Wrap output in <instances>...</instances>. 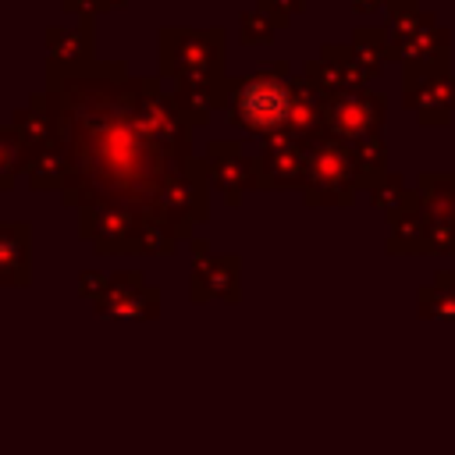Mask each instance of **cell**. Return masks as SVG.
Returning <instances> with one entry per match:
<instances>
[{"instance_id":"obj_1","label":"cell","mask_w":455,"mask_h":455,"mask_svg":"<svg viewBox=\"0 0 455 455\" xmlns=\"http://www.w3.org/2000/svg\"><path fill=\"white\" fill-rule=\"evenodd\" d=\"M46 92L57 107V146L68 156L60 203L71 210H153L160 188L192 160L174 153L149 121L160 75H128L124 60H96L78 71L46 64Z\"/></svg>"},{"instance_id":"obj_2","label":"cell","mask_w":455,"mask_h":455,"mask_svg":"<svg viewBox=\"0 0 455 455\" xmlns=\"http://www.w3.org/2000/svg\"><path fill=\"white\" fill-rule=\"evenodd\" d=\"M291 64L288 60H267L256 71L231 78V100H228V121L242 128L245 139H277L288 132L291 114Z\"/></svg>"},{"instance_id":"obj_3","label":"cell","mask_w":455,"mask_h":455,"mask_svg":"<svg viewBox=\"0 0 455 455\" xmlns=\"http://www.w3.org/2000/svg\"><path fill=\"white\" fill-rule=\"evenodd\" d=\"M224 28L164 25L156 32V71L171 85H196L224 78Z\"/></svg>"},{"instance_id":"obj_4","label":"cell","mask_w":455,"mask_h":455,"mask_svg":"<svg viewBox=\"0 0 455 455\" xmlns=\"http://www.w3.org/2000/svg\"><path fill=\"white\" fill-rule=\"evenodd\" d=\"M359 192L363 188H359V174H355L348 142H341L327 132L320 139L306 142V185H302L306 206L345 210L355 203Z\"/></svg>"},{"instance_id":"obj_5","label":"cell","mask_w":455,"mask_h":455,"mask_svg":"<svg viewBox=\"0 0 455 455\" xmlns=\"http://www.w3.org/2000/svg\"><path fill=\"white\" fill-rule=\"evenodd\" d=\"M210 164L206 156H196L174 181H167L153 203L160 217H167L181 242L196 238V228L210 220Z\"/></svg>"},{"instance_id":"obj_6","label":"cell","mask_w":455,"mask_h":455,"mask_svg":"<svg viewBox=\"0 0 455 455\" xmlns=\"http://www.w3.org/2000/svg\"><path fill=\"white\" fill-rule=\"evenodd\" d=\"M402 107L416 114L423 128H444L455 114V75L434 64L402 68Z\"/></svg>"},{"instance_id":"obj_7","label":"cell","mask_w":455,"mask_h":455,"mask_svg":"<svg viewBox=\"0 0 455 455\" xmlns=\"http://www.w3.org/2000/svg\"><path fill=\"white\" fill-rule=\"evenodd\" d=\"M146 213L132 206H92L78 213V235L92 242L96 256H142Z\"/></svg>"},{"instance_id":"obj_8","label":"cell","mask_w":455,"mask_h":455,"mask_svg":"<svg viewBox=\"0 0 455 455\" xmlns=\"http://www.w3.org/2000/svg\"><path fill=\"white\" fill-rule=\"evenodd\" d=\"M387 121V100L373 89H348L323 103V132L341 142H359L370 135H380Z\"/></svg>"},{"instance_id":"obj_9","label":"cell","mask_w":455,"mask_h":455,"mask_svg":"<svg viewBox=\"0 0 455 455\" xmlns=\"http://www.w3.org/2000/svg\"><path fill=\"white\" fill-rule=\"evenodd\" d=\"M100 320H156L160 316V288L149 284L139 270H121L110 277L107 291L92 302Z\"/></svg>"},{"instance_id":"obj_10","label":"cell","mask_w":455,"mask_h":455,"mask_svg":"<svg viewBox=\"0 0 455 455\" xmlns=\"http://www.w3.org/2000/svg\"><path fill=\"white\" fill-rule=\"evenodd\" d=\"M210 185L224 196L228 206H242L245 192L256 188V156H245L242 142L235 139H210L206 142Z\"/></svg>"},{"instance_id":"obj_11","label":"cell","mask_w":455,"mask_h":455,"mask_svg":"<svg viewBox=\"0 0 455 455\" xmlns=\"http://www.w3.org/2000/svg\"><path fill=\"white\" fill-rule=\"evenodd\" d=\"M306 185V142L277 135L267 139L263 149L256 153V188L267 192H288Z\"/></svg>"},{"instance_id":"obj_12","label":"cell","mask_w":455,"mask_h":455,"mask_svg":"<svg viewBox=\"0 0 455 455\" xmlns=\"http://www.w3.org/2000/svg\"><path fill=\"white\" fill-rule=\"evenodd\" d=\"M302 75H306V82H309L323 100H331V96H338V92H348V89H366V82H370V75H366V71L359 68V60L352 57V46H348V43H345V46L323 43L320 57H313V60L302 64Z\"/></svg>"},{"instance_id":"obj_13","label":"cell","mask_w":455,"mask_h":455,"mask_svg":"<svg viewBox=\"0 0 455 455\" xmlns=\"http://www.w3.org/2000/svg\"><path fill=\"white\" fill-rule=\"evenodd\" d=\"M188 299L199 302H228L235 306L242 299V259L235 252H210L196 259L192 281H188Z\"/></svg>"},{"instance_id":"obj_14","label":"cell","mask_w":455,"mask_h":455,"mask_svg":"<svg viewBox=\"0 0 455 455\" xmlns=\"http://www.w3.org/2000/svg\"><path fill=\"white\" fill-rule=\"evenodd\" d=\"M391 64H434L451 71V32L437 25L434 11H423L419 25L409 36L391 39Z\"/></svg>"},{"instance_id":"obj_15","label":"cell","mask_w":455,"mask_h":455,"mask_svg":"<svg viewBox=\"0 0 455 455\" xmlns=\"http://www.w3.org/2000/svg\"><path fill=\"white\" fill-rule=\"evenodd\" d=\"M11 128L18 132L21 139V149H25V160L57 146V107H53V96L43 89L36 92L25 107H18L11 114Z\"/></svg>"},{"instance_id":"obj_16","label":"cell","mask_w":455,"mask_h":455,"mask_svg":"<svg viewBox=\"0 0 455 455\" xmlns=\"http://www.w3.org/2000/svg\"><path fill=\"white\" fill-rule=\"evenodd\" d=\"M32 284V224L0 220V288Z\"/></svg>"},{"instance_id":"obj_17","label":"cell","mask_w":455,"mask_h":455,"mask_svg":"<svg viewBox=\"0 0 455 455\" xmlns=\"http://www.w3.org/2000/svg\"><path fill=\"white\" fill-rule=\"evenodd\" d=\"M427 238H430V213L419 203V192L409 206H402L398 213L387 217V256H430L427 252Z\"/></svg>"},{"instance_id":"obj_18","label":"cell","mask_w":455,"mask_h":455,"mask_svg":"<svg viewBox=\"0 0 455 455\" xmlns=\"http://www.w3.org/2000/svg\"><path fill=\"white\" fill-rule=\"evenodd\" d=\"M46 53L53 68L64 71H78L96 64L92 57V21H78V28H64V25H50L46 28Z\"/></svg>"},{"instance_id":"obj_19","label":"cell","mask_w":455,"mask_h":455,"mask_svg":"<svg viewBox=\"0 0 455 455\" xmlns=\"http://www.w3.org/2000/svg\"><path fill=\"white\" fill-rule=\"evenodd\" d=\"M174 92V103L178 110L185 114V121L192 128L206 124L217 110H228V100H231V78H217V82H196V85H171Z\"/></svg>"},{"instance_id":"obj_20","label":"cell","mask_w":455,"mask_h":455,"mask_svg":"<svg viewBox=\"0 0 455 455\" xmlns=\"http://www.w3.org/2000/svg\"><path fill=\"white\" fill-rule=\"evenodd\" d=\"M323 96L306 82V75L299 71L291 78V114H288V139L299 142H313L323 135Z\"/></svg>"},{"instance_id":"obj_21","label":"cell","mask_w":455,"mask_h":455,"mask_svg":"<svg viewBox=\"0 0 455 455\" xmlns=\"http://www.w3.org/2000/svg\"><path fill=\"white\" fill-rule=\"evenodd\" d=\"M412 188L419 192L430 220H455V171H423Z\"/></svg>"},{"instance_id":"obj_22","label":"cell","mask_w":455,"mask_h":455,"mask_svg":"<svg viewBox=\"0 0 455 455\" xmlns=\"http://www.w3.org/2000/svg\"><path fill=\"white\" fill-rule=\"evenodd\" d=\"M348 46H352V57L359 60V68L370 78H377L384 71V64H391V36L380 25H359L352 32V43Z\"/></svg>"},{"instance_id":"obj_23","label":"cell","mask_w":455,"mask_h":455,"mask_svg":"<svg viewBox=\"0 0 455 455\" xmlns=\"http://www.w3.org/2000/svg\"><path fill=\"white\" fill-rule=\"evenodd\" d=\"M352 160H355L359 188L373 192V188L391 174V171H387V139H384V132H380V135H370V139L352 142Z\"/></svg>"},{"instance_id":"obj_24","label":"cell","mask_w":455,"mask_h":455,"mask_svg":"<svg viewBox=\"0 0 455 455\" xmlns=\"http://www.w3.org/2000/svg\"><path fill=\"white\" fill-rule=\"evenodd\" d=\"M21 178L36 192H53V188L60 192L64 181H68V156L60 153V146H50V149H43V153H36V156L25 160Z\"/></svg>"},{"instance_id":"obj_25","label":"cell","mask_w":455,"mask_h":455,"mask_svg":"<svg viewBox=\"0 0 455 455\" xmlns=\"http://www.w3.org/2000/svg\"><path fill=\"white\" fill-rule=\"evenodd\" d=\"M416 313L423 320H455V270H441L430 284L416 288Z\"/></svg>"},{"instance_id":"obj_26","label":"cell","mask_w":455,"mask_h":455,"mask_svg":"<svg viewBox=\"0 0 455 455\" xmlns=\"http://www.w3.org/2000/svg\"><path fill=\"white\" fill-rule=\"evenodd\" d=\"M178 231L167 217H160L156 210L146 213V224H142V256H174L178 252Z\"/></svg>"},{"instance_id":"obj_27","label":"cell","mask_w":455,"mask_h":455,"mask_svg":"<svg viewBox=\"0 0 455 455\" xmlns=\"http://www.w3.org/2000/svg\"><path fill=\"white\" fill-rule=\"evenodd\" d=\"M21 171H25V149H21L18 132L7 124V128H0V192H11L21 178Z\"/></svg>"},{"instance_id":"obj_28","label":"cell","mask_w":455,"mask_h":455,"mask_svg":"<svg viewBox=\"0 0 455 455\" xmlns=\"http://www.w3.org/2000/svg\"><path fill=\"white\" fill-rule=\"evenodd\" d=\"M416 199V188H409L405 185V178L402 174H387L373 192H370V203H373V210H380L384 217H391V213H398L402 206H409Z\"/></svg>"},{"instance_id":"obj_29","label":"cell","mask_w":455,"mask_h":455,"mask_svg":"<svg viewBox=\"0 0 455 455\" xmlns=\"http://www.w3.org/2000/svg\"><path fill=\"white\" fill-rule=\"evenodd\" d=\"M274 36H277V25H274L259 7H256V11H245V14L238 18V39H242L245 46H270Z\"/></svg>"},{"instance_id":"obj_30","label":"cell","mask_w":455,"mask_h":455,"mask_svg":"<svg viewBox=\"0 0 455 455\" xmlns=\"http://www.w3.org/2000/svg\"><path fill=\"white\" fill-rule=\"evenodd\" d=\"M427 252L430 256H455V220H430Z\"/></svg>"},{"instance_id":"obj_31","label":"cell","mask_w":455,"mask_h":455,"mask_svg":"<svg viewBox=\"0 0 455 455\" xmlns=\"http://www.w3.org/2000/svg\"><path fill=\"white\" fill-rule=\"evenodd\" d=\"M256 7L277 25V32L281 28H288L291 25V18L295 14H302V7H306V0H256Z\"/></svg>"},{"instance_id":"obj_32","label":"cell","mask_w":455,"mask_h":455,"mask_svg":"<svg viewBox=\"0 0 455 455\" xmlns=\"http://www.w3.org/2000/svg\"><path fill=\"white\" fill-rule=\"evenodd\" d=\"M107 284H110V277H107V274H96V270H82V277H78V295L96 302V299L107 291Z\"/></svg>"},{"instance_id":"obj_33","label":"cell","mask_w":455,"mask_h":455,"mask_svg":"<svg viewBox=\"0 0 455 455\" xmlns=\"http://www.w3.org/2000/svg\"><path fill=\"white\" fill-rule=\"evenodd\" d=\"M60 7H64L68 14H75L78 21H92V14H96V7H92L89 0H60Z\"/></svg>"},{"instance_id":"obj_34","label":"cell","mask_w":455,"mask_h":455,"mask_svg":"<svg viewBox=\"0 0 455 455\" xmlns=\"http://www.w3.org/2000/svg\"><path fill=\"white\" fill-rule=\"evenodd\" d=\"M387 0H352V7L359 11V14H373V11H380Z\"/></svg>"},{"instance_id":"obj_35","label":"cell","mask_w":455,"mask_h":455,"mask_svg":"<svg viewBox=\"0 0 455 455\" xmlns=\"http://www.w3.org/2000/svg\"><path fill=\"white\" fill-rule=\"evenodd\" d=\"M96 11H121V7H128L132 0H89Z\"/></svg>"},{"instance_id":"obj_36","label":"cell","mask_w":455,"mask_h":455,"mask_svg":"<svg viewBox=\"0 0 455 455\" xmlns=\"http://www.w3.org/2000/svg\"><path fill=\"white\" fill-rule=\"evenodd\" d=\"M188 245H192V256H196V259H203V256H210V242H206V238H192Z\"/></svg>"}]
</instances>
